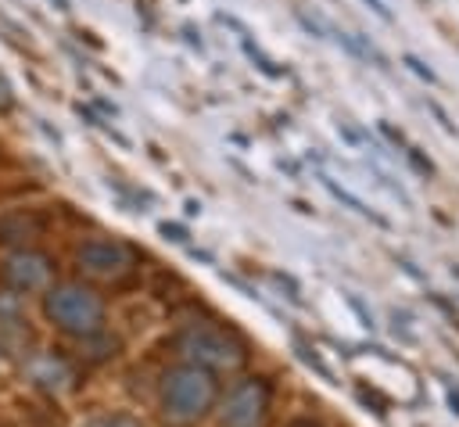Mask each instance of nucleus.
<instances>
[{"label": "nucleus", "mask_w": 459, "mask_h": 427, "mask_svg": "<svg viewBox=\"0 0 459 427\" xmlns=\"http://www.w3.org/2000/svg\"><path fill=\"white\" fill-rule=\"evenodd\" d=\"M172 352L179 355V362L201 366L208 373H233L247 362L251 348L247 341L219 319H190L172 334Z\"/></svg>", "instance_id": "obj_2"}, {"label": "nucleus", "mask_w": 459, "mask_h": 427, "mask_svg": "<svg viewBox=\"0 0 459 427\" xmlns=\"http://www.w3.org/2000/svg\"><path fill=\"white\" fill-rule=\"evenodd\" d=\"M0 330H22V298L0 291Z\"/></svg>", "instance_id": "obj_9"}, {"label": "nucleus", "mask_w": 459, "mask_h": 427, "mask_svg": "<svg viewBox=\"0 0 459 427\" xmlns=\"http://www.w3.org/2000/svg\"><path fill=\"white\" fill-rule=\"evenodd\" d=\"M47 233V215L39 208H4L0 212V248L18 251V248H36V240Z\"/></svg>", "instance_id": "obj_8"}, {"label": "nucleus", "mask_w": 459, "mask_h": 427, "mask_svg": "<svg viewBox=\"0 0 459 427\" xmlns=\"http://www.w3.org/2000/svg\"><path fill=\"white\" fill-rule=\"evenodd\" d=\"M43 319L75 341H90L108 330V305L86 280H54L43 291Z\"/></svg>", "instance_id": "obj_3"}, {"label": "nucleus", "mask_w": 459, "mask_h": 427, "mask_svg": "<svg viewBox=\"0 0 459 427\" xmlns=\"http://www.w3.org/2000/svg\"><path fill=\"white\" fill-rule=\"evenodd\" d=\"M287 427H323V423H316V420H290Z\"/></svg>", "instance_id": "obj_12"}, {"label": "nucleus", "mask_w": 459, "mask_h": 427, "mask_svg": "<svg viewBox=\"0 0 459 427\" xmlns=\"http://www.w3.org/2000/svg\"><path fill=\"white\" fill-rule=\"evenodd\" d=\"M54 273H57V262L43 248H18V251H7L0 262V280L18 298L43 294L54 283Z\"/></svg>", "instance_id": "obj_6"}, {"label": "nucleus", "mask_w": 459, "mask_h": 427, "mask_svg": "<svg viewBox=\"0 0 459 427\" xmlns=\"http://www.w3.org/2000/svg\"><path fill=\"white\" fill-rule=\"evenodd\" d=\"M215 402L219 377L201 366L176 362L158 380V416L165 427H197L215 413Z\"/></svg>", "instance_id": "obj_1"}, {"label": "nucleus", "mask_w": 459, "mask_h": 427, "mask_svg": "<svg viewBox=\"0 0 459 427\" xmlns=\"http://www.w3.org/2000/svg\"><path fill=\"white\" fill-rule=\"evenodd\" d=\"M405 65H412V68H416V72H420L423 79H434V75H430V68H423V65H420L416 57H405Z\"/></svg>", "instance_id": "obj_11"}, {"label": "nucleus", "mask_w": 459, "mask_h": 427, "mask_svg": "<svg viewBox=\"0 0 459 427\" xmlns=\"http://www.w3.org/2000/svg\"><path fill=\"white\" fill-rule=\"evenodd\" d=\"M273 384L265 377H240L215 402L219 427H269Z\"/></svg>", "instance_id": "obj_5"}, {"label": "nucleus", "mask_w": 459, "mask_h": 427, "mask_svg": "<svg viewBox=\"0 0 459 427\" xmlns=\"http://www.w3.org/2000/svg\"><path fill=\"white\" fill-rule=\"evenodd\" d=\"M75 266L82 276L90 280H100V283H122L136 273L140 266V251L133 244H126L122 237H108V233H97V237H86L79 248H75Z\"/></svg>", "instance_id": "obj_4"}, {"label": "nucleus", "mask_w": 459, "mask_h": 427, "mask_svg": "<svg viewBox=\"0 0 459 427\" xmlns=\"http://www.w3.org/2000/svg\"><path fill=\"white\" fill-rule=\"evenodd\" d=\"M82 427H143V420L133 416V413L115 409V413H97V416H90Z\"/></svg>", "instance_id": "obj_10"}, {"label": "nucleus", "mask_w": 459, "mask_h": 427, "mask_svg": "<svg viewBox=\"0 0 459 427\" xmlns=\"http://www.w3.org/2000/svg\"><path fill=\"white\" fill-rule=\"evenodd\" d=\"M25 377L32 388L47 391V395H68L79 388V370L68 355L54 352V348H39L32 355H25Z\"/></svg>", "instance_id": "obj_7"}]
</instances>
